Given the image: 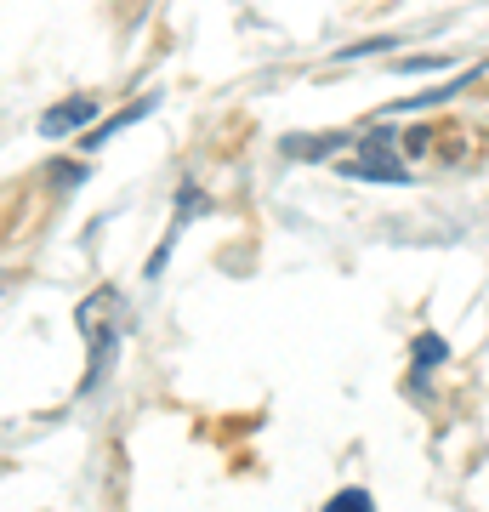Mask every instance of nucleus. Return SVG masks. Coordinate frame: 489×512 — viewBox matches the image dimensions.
I'll list each match as a JSON object with an SVG mask.
<instances>
[{"mask_svg": "<svg viewBox=\"0 0 489 512\" xmlns=\"http://www.w3.org/2000/svg\"><path fill=\"white\" fill-rule=\"evenodd\" d=\"M52 183H63V188L86 183V165H52Z\"/></svg>", "mask_w": 489, "mask_h": 512, "instance_id": "f8f14e48", "label": "nucleus"}, {"mask_svg": "<svg viewBox=\"0 0 489 512\" xmlns=\"http://www.w3.org/2000/svg\"><path fill=\"white\" fill-rule=\"evenodd\" d=\"M154 109V97H137V103H131V109H120V114H109V120H103V126H91L86 137H80V148H86V154H97V148L109 143L114 131H126L131 120H143V114Z\"/></svg>", "mask_w": 489, "mask_h": 512, "instance_id": "423d86ee", "label": "nucleus"}, {"mask_svg": "<svg viewBox=\"0 0 489 512\" xmlns=\"http://www.w3.org/2000/svg\"><path fill=\"white\" fill-rule=\"evenodd\" d=\"M399 40L381 35V40H359V46H347V52H336V63H353V57H376V52H393Z\"/></svg>", "mask_w": 489, "mask_h": 512, "instance_id": "9d476101", "label": "nucleus"}, {"mask_svg": "<svg viewBox=\"0 0 489 512\" xmlns=\"http://www.w3.org/2000/svg\"><path fill=\"white\" fill-rule=\"evenodd\" d=\"M97 308H103L97 296L80 308V330H86V342H91V365H86V382H80V393H97V382H103V376H109V365H114V348H120V325H109Z\"/></svg>", "mask_w": 489, "mask_h": 512, "instance_id": "f03ea898", "label": "nucleus"}, {"mask_svg": "<svg viewBox=\"0 0 489 512\" xmlns=\"http://www.w3.org/2000/svg\"><path fill=\"white\" fill-rule=\"evenodd\" d=\"M393 69H399V74H433V69H450V57H444V52H433V57H399Z\"/></svg>", "mask_w": 489, "mask_h": 512, "instance_id": "9b49d317", "label": "nucleus"}, {"mask_svg": "<svg viewBox=\"0 0 489 512\" xmlns=\"http://www.w3.org/2000/svg\"><path fill=\"white\" fill-rule=\"evenodd\" d=\"M97 97H69V103H57V109L40 114V137H69V131H80L86 120H97Z\"/></svg>", "mask_w": 489, "mask_h": 512, "instance_id": "7ed1b4c3", "label": "nucleus"}, {"mask_svg": "<svg viewBox=\"0 0 489 512\" xmlns=\"http://www.w3.org/2000/svg\"><path fill=\"white\" fill-rule=\"evenodd\" d=\"M478 63H472V69H461V74H450V80H444V86H427V92H416V97H404L399 103V114H427V109H444V103H450V97H461L472 86V80H478Z\"/></svg>", "mask_w": 489, "mask_h": 512, "instance_id": "20e7f679", "label": "nucleus"}, {"mask_svg": "<svg viewBox=\"0 0 489 512\" xmlns=\"http://www.w3.org/2000/svg\"><path fill=\"white\" fill-rule=\"evenodd\" d=\"M0 291H6V279H0Z\"/></svg>", "mask_w": 489, "mask_h": 512, "instance_id": "ddd939ff", "label": "nucleus"}, {"mask_svg": "<svg viewBox=\"0 0 489 512\" xmlns=\"http://www.w3.org/2000/svg\"><path fill=\"white\" fill-rule=\"evenodd\" d=\"M347 143H353L347 131H325V137H302V131H290V137H279V154H290V160H330V154H342Z\"/></svg>", "mask_w": 489, "mask_h": 512, "instance_id": "39448f33", "label": "nucleus"}, {"mask_svg": "<svg viewBox=\"0 0 489 512\" xmlns=\"http://www.w3.org/2000/svg\"><path fill=\"white\" fill-rule=\"evenodd\" d=\"M353 148L359 154L342 160V177H353V183H410V160H404V148H399V131L370 126Z\"/></svg>", "mask_w": 489, "mask_h": 512, "instance_id": "f257e3e1", "label": "nucleus"}, {"mask_svg": "<svg viewBox=\"0 0 489 512\" xmlns=\"http://www.w3.org/2000/svg\"><path fill=\"white\" fill-rule=\"evenodd\" d=\"M399 148H404V160L416 165L421 154H427V148H433V131H427V126H410V131H404V137H399Z\"/></svg>", "mask_w": 489, "mask_h": 512, "instance_id": "1a4fd4ad", "label": "nucleus"}, {"mask_svg": "<svg viewBox=\"0 0 489 512\" xmlns=\"http://www.w3.org/2000/svg\"><path fill=\"white\" fill-rule=\"evenodd\" d=\"M444 359H450L444 336H433V330H427V336L416 342V353H410V365H416V376H410V393H427V370H438Z\"/></svg>", "mask_w": 489, "mask_h": 512, "instance_id": "0eeeda50", "label": "nucleus"}, {"mask_svg": "<svg viewBox=\"0 0 489 512\" xmlns=\"http://www.w3.org/2000/svg\"><path fill=\"white\" fill-rule=\"evenodd\" d=\"M370 507H376V495L359 490V484H353V490H336V495H330V512H370Z\"/></svg>", "mask_w": 489, "mask_h": 512, "instance_id": "6e6552de", "label": "nucleus"}]
</instances>
